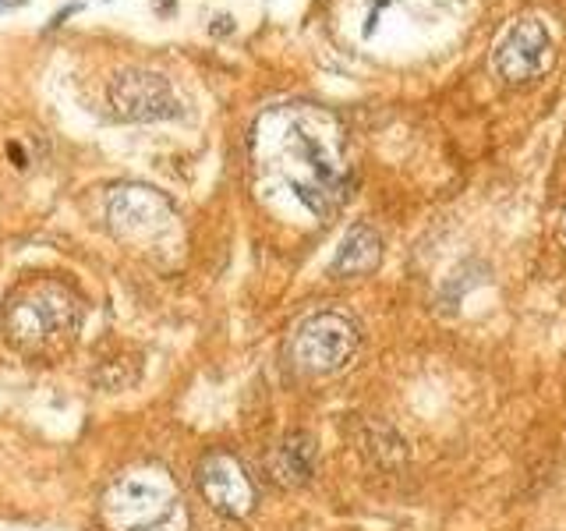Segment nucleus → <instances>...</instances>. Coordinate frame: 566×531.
Wrapping results in <instances>:
<instances>
[{"mask_svg": "<svg viewBox=\"0 0 566 531\" xmlns=\"http://www.w3.org/2000/svg\"><path fill=\"white\" fill-rule=\"evenodd\" d=\"M315 468H319V446H315L312 432H290V435H283L280 443L273 446V453H269V475L283 489L308 485L312 475H315Z\"/></svg>", "mask_w": 566, "mask_h": 531, "instance_id": "nucleus-9", "label": "nucleus"}, {"mask_svg": "<svg viewBox=\"0 0 566 531\" xmlns=\"http://www.w3.org/2000/svg\"><path fill=\"white\" fill-rule=\"evenodd\" d=\"M358 344H361V333H358L354 319L340 316V312H315L297 326L290 354H294L297 368L329 376V372H340L358 354Z\"/></svg>", "mask_w": 566, "mask_h": 531, "instance_id": "nucleus-4", "label": "nucleus"}, {"mask_svg": "<svg viewBox=\"0 0 566 531\" xmlns=\"http://www.w3.org/2000/svg\"><path fill=\"white\" fill-rule=\"evenodd\" d=\"M21 0H0V11H11V7H18Z\"/></svg>", "mask_w": 566, "mask_h": 531, "instance_id": "nucleus-12", "label": "nucleus"}, {"mask_svg": "<svg viewBox=\"0 0 566 531\" xmlns=\"http://www.w3.org/2000/svg\"><path fill=\"white\" fill-rule=\"evenodd\" d=\"M552 61V36L538 18H524L506 29L495 46V68L506 82H531Z\"/></svg>", "mask_w": 566, "mask_h": 531, "instance_id": "nucleus-8", "label": "nucleus"}, {"mask_svg": "<svg viewBox=\"0 0 566 531\" xmlns=\"http://www.w3.org/2000/svg\"><path fill=\"white\" fill-rule=\"evenodd\" d=\"M382 259V241L369 223H354L344 237H340V248L329 262V277L336 280H347V277H365L372 273Z\"/></svg>", "mask_w": 566, "mask_h": 531, "instance_id": "nucleus-10", "label": "nucleus"}, {"mask_svg": "<svg viewBox=\"0 0 566 531\" xmlns=\"http://www.w3.org/2000/svg\"><path fill=\"white\" fill-rule=\"evenodd\" d=\"M110 106L120 120H170L181 113V100L167 75L149 68H128L110 82Z\"/></svg>", "mask_w": 566, "mask_h": 531, "instance_id": "nucleus-6", "label": "nucleus"}, {"mask_svg": "<svg viewBox=\"0 0 566 531\" xmlns=\"http://www.w3.org/2000/svg\"><path fill=\"white\" fill-rule=\"evenodd\" d=\"M106 220H110L113 234L142 244V241H156V237L170 234V227L177 223V212L170 206V199H163L160 192L142 188V185H124V188L110 192Z\"/></svg>", "mask_w": 566, "mask_h": 531, "instance_id": "nucleus-5", "label": "nucleus"}, {"mask_svg": "<svg viewBox=\"0 0 566 531\" xmlns=\"http://www.w3.org/2000/svg\"><path fill=\"white\" fill-rule=\"evenodd\" d=\"M195 482H198V493L205 496V503L230 521H241L255 510V485H252L245 464L227 450L205 453L195 471Z\"/></svg>", "mask_w": 566, "mask_h": 531, "instance_id": "nucleus-7", "label": "nucleus"}, {"mask_svg": "<svg viewBox=\"0 0 566 531\" xmlns=\"http://www.w3.org/2000/svg\"><path fill=\"white\" fill-rule=\"evenodd\" d=\"M563 230H566V223H563Z\"/></svg>", "mask_w": 566, "mask_h": 531, "instance_id": "nucleus-13", "label": "nucleus"}, {"mask_svg": "<svg viewBox=\"0 0 566 531\" xmlns=\"http://www.w3.org/2000/svg\"><path fill=\"white\" fill-rule=\"evenodd\" d=\"M191 528V517H188V510H181L174 521H167L163 528H156V531H188Z\"/></svg>", "mask_w": 566, "mask_h": 531, "instance_id": "nucleus-11", "label": "nucleus"}, {"mask_svg": "<svg viewBox=\"0 0 566 531\" xmlns=\"http://www.w3.org/2000/svg\"><path fill=\"white\" fill-rule=\"evenodd\" d=\"M82 298L71 284L57 277H39L21 284L4 312H0V329L18 351H43L64 336H71L82 326Z\"/></svg>", "mask_w": 566, "mask_h": 531, "instance_id": "nucleus-2", "label": "nucleus"}, {"mask_svg": "<svg viewBox=\"0 0 566 531\" xmlns=\"http://www.w3.org/2000/svg\"><path fill=\"white\" fill-rule=\"evenodd\" d=\"M273 142L277 163L294 192V199L315 216H329L344 199V167L329 138L315 135L312 120L304 113H283L280 131L262 135Z\"/></svg>", "mask_w": 566, "mask_h": 531, "instance_id": "nucleus-1", "label": "nucleus"}, {"mask_svg": "<svg viewBox=\"0 0 566 531\" xmlns=\"http://www.w3.org/2000/svg\"><path fill=\"white\" fill-rule=\"evenodd\" d=\"M185 507L177 482L167 468L145 464L128 475H120L99 503V517L106 531H156L174 521Z\"/></svg>", "mask_w": 566, "mask_h": 531, "instance_id": "nucleus-3", "label": "nucleus"}]
</instances>
